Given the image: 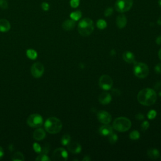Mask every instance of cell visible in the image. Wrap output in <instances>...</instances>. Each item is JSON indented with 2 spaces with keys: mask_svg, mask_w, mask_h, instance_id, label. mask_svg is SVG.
<instances>
[{
  "mask_svg": "<svg viewBox=\"0 0 161 161\" xmlns=\"http://www.w3.org/2000/svg\"><path fill=\"white\" fill-rule=\"evenodd\" d=\"M157 94L154 90L150 88L142 89L137 95V100L144 106H151L157 100Z\"/></svg>",
  "mask_w": 161,
  "mask_h": 161,
  "instance_id": "cell-1",
  "label": "cell"
},
{
  "mask_svg": "<svg viewBox=\"0 0 161 161\" xmlns=\"http://www.w3.org/2000/svg\"><path fill=\"white\" fill-rule=\"evenodd\" d=\"M45 130L51 134L59 133L62 128V124L59 119L56 117H50L47 119L44 124Z\"/></svg>",
  "mask_w": 161,
  "mask_h": 161,
  "instance_id": "cell-2",
  "label": "cell"
},
{
  "mask_svg": "<svg viewBox=\"0 0 161 161\" xmlns=\"http://www.w3.org/2000/svg\"><path fill=\"white\" fill-rule=\"evenodd\" d=\"M94 30V25L91 19L85 18L80 22L78 24V32L82 36L90 35Z\"/></svg>",
  "mask_w": 161,
  "mask_h": 161,
  "instance_id": "cell-3",
  "label": "cell"
},
{
  "mask_svg": "<svg viewBox=\"0 0 161 161\" xmlns=\"http://www.w3.org/2000/svg\"><path fill=\"white\" fill-rule=\"evenodd\" d=\"M131 127L130 120L125 117H119L115 120L113 124V128L120 132H124L130 129Z\"/></svg>",
  "mask_w": 161,
  "mask_h": 161,
  "instance_id": "cell-4",
  "label": "cell"
},
{
  "mask_svg": "<svg viewBox=\"0 0 161 161\" xmlns=\"http://www.w3.org/2000/svg\"><path fill=\"white\" fill-rule=\"evenodd\" d=\"M133 72L136 77L143 79L147 77L149 73V69L147 64L142 62H135Z\"/></svg>",
  "mask_w": 161,
  "mask_h": 161,
  "instance_id": "cell-5",
  "label": "cell"
},
{
  "mask_svg": "<svg viewBox=\"0 0 161 161\" xmlns=\"http://www.w3.org/2000/svg\"><path fill=\"white\" fill-rule=\"evenodd\" d=\"M133 4V0H117L115 3V10L120 13H125L129 11Z\"/></svg>",
  "mask_w": 161,
  "mask_h": 161,
  "instance_id": "cell-6",
  "label": "cell"
},
{
  "mask_svg": "<svg viewBox=\"0 0 161 161\" xmlns=\"http://www.w3.org/2000/svg\"><path fill=\"white\" fill-rule=\"evenodd\" d=\"M43 120L42 116L39 114H32L28 117L27 125L32 128H39L43 125Z\"/></svg>",
  "mask_w": 161,
  "mask_h": 161,
  "instance_id": "cell-7",
  "label": "cell"
},
{
  "mask_svg": "<svg viewBox=\"0 0 161 161\" xmlns=\"http://www.w3.org/2000/svg\"><path fill=\"white\" fill-rule=\"evenodd\" d=\"M31 74L35 78H40L43 76L45 71V67L43 64L40 62H37L33 64L31 67Z\"/></svg>",
  "mask_w": 161,
  "mask_h": 161,
  "instance_id": "cell-8",
  "label": "cell"
},
{
  "mask_svg": "<svg viewBox=\"0 0 161 161\" xmlns=\"http://www.w3.org/2000/svg\"><path fill=\"white\" fill-rule=\"evenodd\" d=\"M52 159L55 161H66L68 159V153L64 148H57L52 153Z\"/></svg>",
  "mask_w": 161,
  "mask_h": 161,
  "instance_id": "cell-9",
  "label": "cell"
},
{
  "mask_svg": "<svg viewBox=\"0 0 161 161\" xmlns=\"http://www.w3.org/2000/svg\"><path fill=\"white\" fill-rule=\"evenodd\" d=\"M113 81L112 78L108 75H103L99 80V85L104 90H109L112 88Z\"/></svg>",
  "mask_w": 161,
  "mask_h": 161,
  "instance_id": "cell-10",
  "label": "cell"
},
{
  "mask_svg": "<svg viewBox=\"0 0 161 161\" xmlns=\"http://www.w3.org/2000/svg\"><path fill=\"white\" fill-rule=\"evenodd\" d=\"M98 119L101 124H109L112 120L110 114L104 110H101L98 113Z\"/></svg>",
  "mask_w": 161,
  "mask_h": 161,
  "instance_id": "cell-11",
  "label": "cell"
},
{
  "mask_svg": "<svg viewBox=\"0 0 161 161\" xmlns=\"http://www.w3.org/2000/svg\"><path fill=\"white\" fill-rule=\"evenodd\" d=\"M67 149H68L69 151L73 154L80 153L82 150L81 145L78 142H70L67 144Z\"/></svg>",
  "mask_w": 161,
  "mask_h": 161,
  "instance_id": "cell-12",
  "label": "cell"
},
{
  "mask_svg": "<svg viewBox=\"0 0 161 161\" xmlns=\"http://www.w3.org/2000/svg\"><path fill=\"white\" fill-rule=\"evenodd\" d=\"M46 137V133L45 131L43 129V128H39L37 130L34 131L33 133V138L37 140V141H40L45 138Z\"/></svg>",
  "mask_w": 161,
  "mask_h": 161,
  "instance_id": "cell-13",
  "label": "cell"
},
{
  "mask_svg": "<svg viewBox=\"0 0 161 161\" xmlns=\"http://www.w3.org/2000/svg\"><path fill=\"white\" fill-rule=\"evenodd\" d=\"M112 96L110 93H106V92H103L99 95L98 99L99 103L102 104H109L111 101H112Z\"/></svg>",
  "mask_w": 161,
  "mask_h": 161,
  "instance_id": "cell-14",
  "label": "cell"
},
{
  "mask_svg": "<svg viewBox=\"0 0 161 161\" xmlns=\"http://www.w3.org/2000/svg\"><path fill=\"white\" fill-rule=\"evenodd\" d=\"M99 132L102 136H109L113 133V127L108 124H104L99 128Z\"/></svg>",
  "mask_w": 161,
  "mask_h": 161,
  "instance_id": "cell-15",
  "label": "cell"
},
{
  "mask_svg": "<svg viewBox=\"0 0 161 161\" xmlns=\"http://www.w3.org/2000/svg\"><path fill=\"white\" fill-rule=\"evenodd\" d=\"M116 25L119 28H124L127 23V20L124 14H120L117 16L116 20Z\"/></svg>",
  "mask_w": 161,
  "mask_h": 161,
  "instance_id": "cell-16",
  "label": "cell"
},
{
  "mask_svg": "<svg viewBox=\"0 0 161 161\" xmlns=\"http://www.w3.org/2000/svg\"><path fill=\"white\" fill-rule=\"evenodd\" d=\"M11 25L9 21L6 19L0 20V32H7L10 30Z\"/></svg>",
  "mask_w": 161,
  "mask_h": 161,
  "instance_id": "cell-17",
  "label": "cell"
},
{
  "mask_svg": "<svg viewBox=\"0 0 161 161\" xmlns=\"http://www.w3.org/2000/svg\"><path fill=\"white\" fill-rule=\"evenodd\" d=\"M123 58H124L125 62L128 63L132 64L135 62V57L134 54L130 51H126L123 54Z\"/></svg>",
  "mask_w": 161,
  "mask_h": 161,
  "instance_id": "cell-18",
  "label": "cell"
},
{
  "mask_svg": "<svg viewBox=\"0 0 161 161\" xmlns=\"http://www.w3.org/2000/svg\"><path fill=\"white\" fill-rule=\"evenodd\" d=\"M76 22L73 20H67L62 23V28L64 30L66 31H69L72 30L75 27Z\"/></svg>",
  "mask_w": 161,
  "mask_h": 161,
  "instance_id": "cell-19",
  "label": "cell"
},
{
  "mask_svg": "<svg viewBox=\"0 0 161 161\" xmlns=\"http://www.w3.org/2000/svg\"><path fill=\"white\" fill-rule=\"evenodd\" d=\"M147 156L151 159L156 160L159 157V152L156 149H150L147 151Z\"/></svg>",
  "mask_w": 161,
  "mask_h": 161,
  "instance_id": "cell-20",
  "label": "cell"
},
{
  "mask_svg": "<svg viewBox=\"0 0 161 161\" xmlns=\"http://www.w3.org/2000/svg\"><path fill=\"white\" fill-rule=\"evenodd\" d=\"M11 160L13 161H24L25 157L23 154L20 152H16L11 158Z\"/></svg>",
  "mask_w": 161,
  "mask_h": 161,
  "instance_id": "cell-21",
  "label": "cell"
},
{
  "mask_svg": "<svg viewBox=\"0 0 161 161\" xmlns=\"http://www.w3.org/2000/svg\"><path fill=\"white\" fill-rule=\"evenodd\" d=\"M27 57L32 60H35L37 58V52L34 49H28L27 51Z\"/></svg>",
  "mask_w": 161,
  "mask_h": 161,
  "instance_id": "cell-22",
  "label": "cell"
},
{
  "mask_svg": "<svg viewBox=\"0 0 161 161\" xmlns=\"http://www.w3.org/2000/svg\"><path fill=\"white\" fill-rule=\"evenodd\" d=\"M81 16H82V14L80 11H74V12H72L71 14H70V17H71V19L74 20L75 22L80 20L81 18Z\"/></svg>",
  "mask_w": 161,
  "mask_h": 161,
  "instance_id": "cell-23",
  "label": "cell"
},
{
  "mask_svg": "<svg viewBox=\"0 0 161 161\" xmlns=\"http://www.w3.org/2000/svg\"><path fill=\"white\" fill-rule=\"evenodd\" d=\"M71 142V137L68 134H65L61 138V144L62 145H67V144Z\"/></svg>",
  "mask_w": 161,
  "mask_h": 161,
  "instance_id": "cell-24",
  "label": "cell"
},
{
  "mask_svg": "<svg viewBox=\"0 0 161 161\" xmlns=\"http://www.w3.org/2000/svg\"><path fill=\"white\" fill-rule=\"evenodd\" d=\"M36 161H49L51 159L47 156V155L45 154H40L39 156H38L35 159Z\"/></svg>",
  "mask_w": 161,
  "mask_h": 161,
  "instance_id": "cell-25",
  "label": "cell"
},
{
  "mask_svg": "<svg viewBox=\"0 0 161 161\" xmlns=\"http://www.w3.org/2000/svg\"><path fill=\"white\" fill-rule=\"evenodd\" d=\"M96 25H97V27L98 28L101 29V30H103V29L106 27L107 23L104 20L101 19L98 20L97 22V23H96Z\"/></svg>",
  "mask_w": 161,
  "mask_h": 161,
  "instance_id": "cell-26",
  "label": "cell"
},
{
  "mask_svg": "<svg viewBox=\"0 0 161 161\" xmlns=\"http://www.w3.org/2000/svg\"><path fill=\"white\" fill-rule=\"evenodd\" d=\"M130 138L131 140H136L140 138V133L137 130H133L130 133Z\"/></svg>",
  "mask_w": 161,
  "mask_h": 161,
  "instance_id": "cell-27",
  "label": "cell"
},
{
  "mask_svg": "<svg viewBox=\"0 0 161 161\" xmlns=\"http://www.w3.org/2000/svg\"><path fill=\"white\" fill-rule=\"evenodd\" d=\"M108 139H109V142L110 143L112 144H113V143H115L118 140V136L115 133H112V134H110L109 136H108Z\"/></svg>",
  "mask_w": 161,
  "mask_h": 161,
  "instance_id": "cell-28",
  "label": "cell"
},
{
  "mask_svg": "<svg viewBox=\"0 0 161 161\" xmlns=\"http://www.w3.org/2000/svg\"><path fill=\"white\" fill-rule=\"evenodd\" d=\"M33 148L35 152H37V153L40 154L41 152H42V147H41L40 145L38 143H34L33 145Z\"/></svg>",
  "mask_w": 161,
  "mask_h": 161,
  "instance_id": "cell-29",
  "label": "cell"
},
{
  "mask_svg": "<svg viewBox=\"0 0 161 161\" xmlns=\"http://www.w3.org/2000/svg\"><path fill=\"white\" fill-rule=\"evenodd\" d=\"M157 115V112H156V110H152L149 112L147 114V117L150 120H152L156 118V116Z\"/></svg>",
  "mask_w": 161,
  "mask_h": 161,
  "instance_id": "cell-30",
  "label": "cell"
},
{
  "mask_svg": "<svg viewBox=\"0 0 161 161\" xmlns=\"http://www.w3.org/2000/svg\"><path fill=\"white\" fill-rule=\"evenodd\" d=\"M8 7V5L7 0H0V8L2 9H7Z\"/></svg>",
  "mask_w": 161,
  "mask_h": 161,
  "instance_id": "cell-31",
  "label": "cell"
},
{
  "mask_svg": "<svg viewBox=\"0 0 161 161\" xmlns=\"http://www.w3.org/2000/svg\"><path fill=\"white\" fill-rule=\"evenodd\" d=\"M70 4L72 8H77L80 5V0H71Z\"/></svg>",
  "mask_w": 161,
  "mask_h": 161,
  "instance_id": "cell-32",
  "label": "cell"
},
{
  "mask_svg": "<svg viewBox=\"0 0 161 161\" xmlns=\"http://www.w3.org/2000/svg\"><path fill=\"white\" fill-rule=\"evenodd\" d=\"M149 123L147 121H145L142 124L141 129L143 131H145V130H147V128H149Z\"/></svg>",
  "mask_w": 161,
  "mask_h": 161,
  "instance_id": "cell-33",
  "label": "cell"
},
{
  "mask_svg": "<svg viewBox=\"0 0 161 161\" xmlns=\"http://www.w3.org/2000/svg\"><path fill=\"white\" fill-rule=\"evenodd\" d=\"M41 7H42V10L43 11H48L49 10V8H50V6L47 3H46V2H43L42 5H41Z\"/></svg>",
  "mask_w": 161,
  "mask_h": 161,
  "instance_id": "cell-34",
  "label": "cell"
},
{
  "mask_svg": "<svg viewBox=\"0 0 161 161\" xmlns=\"http://www.w3.org/2000/svg\"><path fill=\"white\" fill-rule=\"evenodd\" d=\"M113 13V9L112 8H108L106 10V11H104V15L106 16H109Z\"/></svg>",
  "mask_w": 161,
  "mask_h": 161,
  "instance_id": "cell-35",
  "label": "cell"
},
{
  "mask_svg": "<svg viewBox=\"0 0 161 161\" xmlns=\"http://www.w3.org/2000/svg\"><path fill=\"white\" fill-rule=\"evenodd\" d=\"M155 71L157 74H161V64H158L155 67Z\"/></svg>",
  "mask_w": 161,
  "mask_h": 161,
  "instance_id": "cell-36",
  "label": "cell"
},
{
  "mask_svg": "<svg viewBox=\"0 0 161 161\" xmlns=\"http://www.w3.org/2000/svg\"><path fill=\"white\" fill-rule=\"evenodd\" d=\"M4 155H5V152L3 149L0 146V160H1L3 159V157H4Z\"/></svg>",
  "mask_w": 161,
  "mask_h": 161,
  "instance_id": "cell-37",
  "label": "cell"
},
{
  "mask_svg": "<svg viewBox=\"0 0 161 161\" xmlns=\"http://www.w3.org/2000/svg\"><path fill=\"white\" fill-rule=\"evenodd\" d=\"M135 117L137 120H142L144 119V115H142V113L137 114Z\"/></svg>",
  "mask_w": 161,
  "mask_h": 161,
  "instance_id": "cell-38",
  "label": "cell"
},
{
  "mask_svg": "<svg viewBox=\"0 0 161 161\" xmlns=\"http://www.w3.org/2000/svg\"><path fill=\"white\" fill-rule=\"evenodd\" d=\"M156 43L158 45H161V36H159L157 38Z\"/></svg>",
  "mask_w": 161,
  "mask_h": 161,
  "instance_id": "cell-39",
  "label": "cell"
},
{
  "mask_svg": "<svg viewBox=\"0 0 161 161\" xmlns=\"http://www.w3.org/2000/svg\"><path fill=\"white\" fill-rule=\"evenodd\" d=\"M91 160V159H90V157H89V156H86L84 158V159H83V160H84V161H85V160Z\"/></svg>",
  "mask_w": 161,
  "mask_h": 161,
  "instance_id": "cell-40",
  "label": "cell"
},
{
  "mask_svg": "<svg viewBox=\"0 0 161 161\" xmlns=\"http://www.w3.org/2000/svg\"><path fill=\"white\" fill-rule=\"evenodd\" d=\"M157 23H158V24L160 25H161V16H160V18H159V20H158Z\"/></svg>",
  "mask_w": 161,
  "mask_h": 161,
  "instance_id": "cell-41",
  "label": "cell"
},
{
  "mask_svg": "<svg viewBox=\"0 0 161 161\" xmlns=\"http://www.w3.org/2000/svg\"><path fill=\"white\" fill-rule=\"evenodd\" d=\"M158 55H159V57L160 59L161 60V49H160V51H159V53H158Z\"/></svg>",
  "mask_w": 161,
  "mask_h": 161,
  "instance_id": "cell-42",
  "label": "cell"
},
{
  "mask_svg": "<svg viewBox=\"0 0 161 161\" xmlns=\"http://www.w3.org/2000/svg\"><path fill=\"white\" fill-rule=\"evenodd\" d=\"M159 5L160 6V7L161 8V0H159Z\"/></svg>",
  "mask_w": 161,
  "mask_h": 161,
  "instance_id": "cell-43",
  "label": "cell"
},
{
  "mask_svg": "<svg viewBox=\"0 0 161 161\" xmlns=\"http://www.w3.org/2000/svg\"><path fill=\"white\" fill-rule=\"evenodd\" d=\"M159 95H160V96H161V91L159 93Z\"/></svg>",
  "mask_w": 161,
  "mask_h": 161,
  "instance_id": "cell-44",
  "label": "cell"
}]
</instances>
